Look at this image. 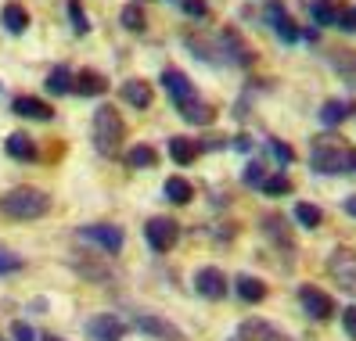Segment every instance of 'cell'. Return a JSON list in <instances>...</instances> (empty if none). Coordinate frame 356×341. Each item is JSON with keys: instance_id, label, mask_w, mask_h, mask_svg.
Masks as SVG:
<instances>
[{"instance_id": "cell-1", "label": "cell", "mask_w": 356, "mask_h": 341, "mask_svg": "<svg viewBox=\"0 0 356 341\" xmlns=\"http://www.w3.org/2000/svg\"><path fill=\"white\" fill-rule=\"evenodd\" d=\"M0 212L8 219H40L51 212V198L36 187H15L0 198Z\"/></svg>"}, {"instance_id": "cell-2", "label": "cell", "mask_w": 356, "mask_h": 341, "mask_svg": "<svg viewBox=\"0 0 356 341\" xmlns=\"http://www.w3.org/2000/svg\"><path fill=\"white\" fill-rule=\"evenodd\" d=\"M122 140H127V122H122V115L112 108V104H101V108L94 112V144L101 155H115Z\"/></svg>"}, {"instance_id": "cell-3", "label": "cell", "mask_w": 356, "mask_h": 341, "mask_svg": "<svg viewBox=\"0 0 356 341\" xmlns=\"http://www.w3.org/2000/svg\"><path fill=\"white\" fill-rule=\"evenodd\" d=\"M349 151L353 147H346L342 137H313L309 162L321 173H349Z\"/></svg>"}, {"instance_id": "cell-4", "label": "cell", "mask_w": 356, "mask_h": 341, "mask_svg": "<svg viewBox=\"0 0 356 341\" xmlns=\"http://www.w3.org/2000/svg\"><path fill=\"white\" fill-rule=\"evenodd\" d=\"M144 238H148V244L159 255H165L180 238V223L170 219V216H155V219H148V226H144Z\"/></svg>"}, {"instance_id": "cell-5", "label": "cell", "mask_w": 356, "mask_h": 341, "mask_svg": "<svg viewBox=\"0 0 356 341\" xmlns=\"http://www.w3.org/2000/svg\"><path fill=\"white\" fill-rule=\"evenodd\" d=\"M327 269H331L334 281H339L342 291L356 294V251L353 248H334L331 259H327Z\"/></svg>"}, {"instance_id": "cell-6", "label": "cell", "mask_w": 356, "mask_h": 341, "mask_svg": "<svg viewBox=\"0 0 356 341\" xmlns=\"http://www.w3.org/2000/svg\"><path fill=\"white\" fill-rule=\"evenodd\" d=\"M79 238L83 241H90V244H97L104 255H119L122 251V230L119 226H112V223H90V226H83L79 230Z\"/></svg>"}, {"instance_id": "cell-7", "label": "cell", "mask_w": 356, "mask_h": 341, "mask_svg": "<svg viewBox=\"0 0 356 341\" xmlns=\"http://www.w3.org/2000/svg\"><path fill=\"white\" fill-rule=\"evenodd\" d=\"M220 51H223V58L230 61V65H252L256 61V51L245 44L238 29H223L220 33Z\"/></svg>"}, {"instance_id": "cell-8", "label": "cell", "mask_w": 356, "mask_h": 341, "mask_svg": "<svg viewBox=\"0 0 356 341\" xmlns=\"http://www.w3.org/2000/svg\"><path fill=\"white\" fill-rule=\"evenodd\" d=\"M195 291H198L202 298H209V302H220V298L227 294V276H223V269L202 266V269L195 273Z\"/></svg>"}, {"instance_id": "cell-9", "label": "cell", "mask_w": 356, "mask_h": 341, "mask_svg": "<svg viewBox=\"0 0 356 341\" xmlns=\"http://www.w3.org/2000/svg\"><path fill=\"white\" fill-rule=\"evenodd\" d=\"M137 331L152 334V338H159V341H187L180 327H173L170 319H162V316H155V313H144V316H137Z\"/></svg>"}, {"instance_id": "cell-10", "label": "cell", "mask_w": 356, "mask_h": 341, "mask_svg": "<svg viewBox=\"0 0 356 341\" xmlns=\"http://www.w3.org/2000/svg\"><path fill=\"white\" fill-rule=\"evenodd\" d=\"M162 87H165V94H170V97L177 101V108L195 97V83L187 79L180 69H165V72H162Z\"/></svg>"}, {"instance_id": "cell-11", "label": "cell", "mask_w": 356, "mask_h": 341, "mask_svg": "<svg viewBox=\"0 0 356 341\" xmlns=\"http://www.w3.org/2000/svg\"><path fill=\"white\" fill-rule=\"evenodd\" d=\"M299 302H302V309H306L313 319H331V316H334L331 294H324V291H317V288H302V291H299Z\"/></svg>"}, {"instance_id": "cell-12", "label": "cell", "mask_w": 356, "mask_h": 341, "mask_svg": "<svg viewBox=\"0 0 356 341\" xmlns=\"http://www.w3.org/2000/svg\"><path fill=\"white\" fill-rule=\"evenodd\" d=\"M104 90H108V79H104L101 72H94V69L72 72V94H79V97H101Z\"/></svg>"}, {"instance_id": "cell-13", "label": "cell", "mask_w": 356, "mask_h": 341, "mask_svg": "<svg viewBox=\"0 0 356 341\" xmlns=\"http://www.w3.org/2000/svg\"><path fill=\"white\" fill-rule=\"evenodd\" d=\"M238 338L241 341H288V334L277 331L274 324H266V319H245L238 327Z\"/></svg>"}, {"instance_id": "cell-14", "label": "cell", "mask_w": 356, "mask_h": 341, "mask_svg": "<svg viewBox=\"0 0 356 341\" xmlns=\"http://www.w3.org/2000/svg\"><path fill=\"white\" fill-rule=\"evenodd\" d=\"M306 11L317 26L324 29H339V15H342V4L339 0H306Z\"/></svg>"}, {"instance_id": "cell-15", "label": "cell", "mask_w": 356, "mask_h": 341, "mask_svg": "<svg viewBox=\"0 0 356 341\" xmlns=\"http://www.w3.org/2000/svg\"><path fill=\"white\" fill-rule=\"evenodd\" d=\"M266 22L274 26V33L284 40V44H296V40H299V29H296V22H291V15H288L281 4H277V0L266 8Z\"/></svg>"}, {"instance_id": "cell-16", "label": "cell", "mask_w": 356, "mask_h": 341, "mask_svg": "<svg viewBox=\"0 0 356 341\" xmlns=\"http://www.w3.org/2000/svg\"><path fill=\"white\" fill-rule=\"evenodd\" d=\"M11 112H15V115H22V119H40V122L54 119V108H51V104H47V101H40V97H29V94L15 97Z\"/></svg>"}, {"instance_id": "cell-17", "label": "cell", "mask_w": 356, "mask_h": 341, "mask_svg": "<svg viewBox=\"0 0 356 341\" xmlns=\"http://www.w3.org/2000/svg\"><path fill=\"white\" fill-rule=\"evenodd\" d=\"M90 338L94 341H122V334H127V324H122L119 316H97L90 319Z\"/></svg>"}, {"instance_id": "cell-18", "label": "cell", "mask_w": 356, "mask_h": 341, "mask_svg": "<svg viewBox=\"0 0 356 341\" xmlns=\"http://www.w3.org/2000/svg\"><path fill=\"white\" fill-rule=\"evenodd\" d=\"M119 94H122V101H127V104H134V108H152V101H155L152 87L144 79H127Z\"/></svg>"}, {"instance_id": "cell-19", "label": "cell", "mask_w": 356, "mask_h": 341, "mask_svg": "<svg viewBox=\"0 0 356 341\" xmlns=\"http://www.w3.org/2000/svg\"><path fill=\"white\" fill-rule=\"evenodd\" d=\"M0 26H4L11 36H22L29 29V11L22 4H8L4 11H0Z\"/></svg>"}, {"instance_id": "cell-20", "label": "cell", "mask_w": 356, "mask_h": 341, "mask_svg": "<svg viewBox=\"0 0 356 341\" xmlns=\"http://www.w3.org/2000/svg\"><path fill=\"white\" fill-rule=\"evenodd\" d=\"M4 151H8L11 158H18V162H33V158H36V144H33L29 133H11V137L4 140Z\"/></svg>"}, {"instance_id": "cell-21", "label": "cell", "mask_w": 356, "mask_h": 341, "mask_svg": "<svg viewBox=\"0 0 356 341\" xmlns=\"http://www.w3.org/2000/svg\"><path fill=\"white\" fill-rule=\"evenodd\" d=\"M353 112H356V104H353V101H324L321 122H324V126H339V122H346Z\"/></svg>"}, {"instance_id": "cell-22", "label": "cell", "mask_w": 356, "mask_h": 341, "mask_svg": "<svg viewBox=\"0 0 356 341\" xmlns=\"http://www.w3.org/2000/svg\"><path fill=\"white\" fill-rule=\"evenodd\" d=\"M44 87H47L54 97L72 94V69H69V65H54V69L47 72V83H44Z\"/></svg>"}, {"instance_id": "cell-23", "label": "cell", "mask_w": 356, "mask_h": 341, "mask_svg": "<svg viewBox=\"0 0 356 341\" xmlns=\"http://www.w3.org/2000/svg\"><path fill=\"white\" fill-rule=\"evenodd\" d=\"M198 151H202V147H198L195 140H187V137H173V140H170V158H173L177 165H191V162L198 158Z\"/></svg>"}, {"instance_id": "cell-24", "label": "cell", "mask_w": 356, "mask_h": 341, "mask_svg": "<svg viewBox=\"0 0 356 341\" xmlns=\"http://www.w3.org/2000/svg\"><path fill=\"white\" fill-rule=\"evenodd\" d=\"M180 115H184L187 122H195V126H209V122L216 119V112L209 108V104H202L198 97H191L187 104H180Z\"/></svg>"}, {"instance_id": "cell-25", "label": "cell", "mask_w": 356, "mask_h": 341, "mask_svg": "<svg viewBox=\"0 0 356 341\" xmlns=\"http://www.w3.org/2000/svg\"><path fill=\"white\" fill-rule=\"evenodd\" d=\"M159 162V151L155 147H148V144H137V147H130L127 151V165L130 169H152Z\"/></svg>"}, {"instance_id": "cell-26", "label": "cell", "mask_w": 356, "mask_h": 341, "mask_svg": "<svg viewBox=\"0 0 356 341\" xmlns=\"http://www.w3.org/2000/svg\"><path fill=\"white\" fill-rule=\"evenodd\" d=\"M331 65H334V72H339L349 87H356V51H339L331 58Z\"/></svg>"}, {"instance_id": "cell-27", "label": "cell", "mask_w": 356, "mask_h": 341, "mask_svg": "<svg viewBox=\"0 0 356 341\" xmlns=\"http://www.w3.org/2000/svg\"><path fill=\"white\" fill-rule=\"evenodd\" d=\"M165 198L177 201V205H187V201L195 198V187L187 183L184 176H170V180H165Z\"/></svg>"}, {"instance_id": "cell-28", "label": "cell", "mask_w": 356, "mask_h": 341, "mask_svg": "<svg viewBox=\"0 0 356 341\" xmlns=\"http://www.w3.org/2000/svg\"><path fill=\"white\" fill-rule=\"evenodd\" d=\"M238 294L245 298V302H263L266 284L259 281V276H238Z\"/></svg>"}, {"instance_id": "cell-29", "label": "cell", "mask_w": 356, "mask_h": 341, "mask_svg": "<svg viewBox=\"0 0 356 341\" xmlns=\"http://www.w3.org/2000/svg\"><path fill=\"white\" fill-rule=\"evenodd\" d=\"M119 22H122V29H130V33H144V29H148V18H144V11H140L137 4H127V8H122Z\"/></svg>"}, {"instance_id": "cell-30", "label": "cell", "mask_w": 356, "mask_h": 341, "mask_svg": "<svg viewBox=\"0 0 356 341\" xmlns=\"http://www.w3.org/2000/svg\"><path fill=\"white\" fill-rule=\"evenodd\" d=\"M263 194H270V198H277V194H291V180L284 176V173H274V176H266L263 183Z\"/></svg>"}, {"instance_id": "cell-31", "label": "cell", "mask_w": 356, "mask_h": 341, "mask_svg": "<svg viewBox=\"0 0 356 341\" xmlns=\"http://www.w3.org/2000/svg\"><path fill=\"white\" fill-rule=\"evenodd\" d=\"M263 223H266V233H270V238H274L277 244L291 248V233H288V226H284V219H281V216H266Z\"/></svg>"}, {"instance_id": "cell-32", "label": "cell", "mask_w": 356, "mask_h": 341, "mask_svg": "<svg viewBox=\"0 0 356 341\" xmlns=\"http://www.w3.org/2000/svg\"><path fill=\"white\" fill-rule=\"evenodd\" d=\"M296 219H299L302 226L313 230V226H321V223H324V212H321L317 205H306V201H302V205H296Z\"/></svg>"}, {"instance_id": "cell-33", "label": "cell", "mask_w": 356, "mask_h": 341, "mask_svg": "<svg viewBox=\"0 0 356 341\" xmlns=\"http://www.w3.org/2000/svg\"><path fill=\"white\" fill-rule=\"evenodd\" d=\"M69 18H72V29L79 36H87L90 33V22H87V11L79 8V0H69Z\"/></svg>"}, {"instance_id": "cell-34", "label": "cell", "mask_w": 356, "mask_h": 341, "mask_svg": "<svg viewBox=\"0 0 356 341\" xmlns=\"http://www.w3.org/2000/svg\"><path fill=\"white\" fill-rule=\"evenodd\" d=\"M18 269H22V259H18L15 251L0 248V273H18Z\"/></svg>"}, {"instance_id": "cell-35", "label": "cell", "mask_w": 356, "mask_h": 341, "mask_svg": "<svg viewBox=\"0 0 356 341\" xmlns=\"http://www.w3.org/2000/svg\"><path fill=\"white\" fill-rule=\"evenodd\" d=\"M270 151H274V158H277V162H284V165H288L291 158H296V151H291V147H288L284 140H270Z\"/></svg>"}, {"instance_id": "cell-36", "label": "cell", "mask_w": 356, "mask_h": 341, "mask_svg": "<svg viewBox=\"0 0 356 341\" xmlns=\"http://www.w3.org/2000/svg\"><path fill=\"white\" fill-rule=\"evenodd\" d=\"M11 338H15V341H36L33 327H29V324H22V319H15V324H11Z\"/></svg>"}, {"instance_id": "cell-37", "label": "cell", "mask_w": 356, "mask_h": 341, "mask_svg": "<svg viewBox=\"0 0 356 341\" xmlns=\"http://www.w3.org/2000/svg\"><path fill=\"white\" fill-rule=\"evenodd\" d=\"M180 4H184V11L191 15V18H205V15H209V4H205V0H180Z\"/></svg>"}, {"instance_id": "cell-38", "label": "cell", "mask_w": 356, "mask_h": 341, "mask_svg": "<svg viewBox=\"0 0 356 341\" xmlns=\"http://www.w3.org/2000/svg\"><path fill=\"white\" fill-rule=\"evenodd\" d=\"M241 180H245V183H252V187H259V183L266 180V173H263V165H259V162H252V165L245 169V176H241Z\"/></svg>"}, {"instance_id": "cell-39", "label": "cell", "mask_w": 356, "mask_h": 341, "mask_svg": "<svg viewBox=\"0 0 356 341\" xmlns=\"http://www.w3.org/2000/svg\"><path fill=\"white\" fill-rule=\"evenodd\" d=\"M342 327H346V334L356 341V306H349V309H342Z\"/></svg>"}, {"instance_id": "cell-40", "label": "cell", "mask_w": 356, "mask_h": 341, "mask_svg": "<svg viewBox=\"0 0 356 341\" xmlns=\"http://www.w3.org/2000/svg\"><path fill=\"white\" fill-rule=\"evenodd\" d=\"M339 29H342V33H356V11L342 8V15H339Z\"/></svg>"}, {"instance_id": "cell-41", "label": "cell", "mask_w": 356, "mask_h": 341, "mask_svg": "<svg viewBox=\"0 0 356 341\" xmlns=\"http://www.w3.org/2000/svg\"><path fill=\"white\" fill-rule=\"evenodd\" d=\"M346 212H349V216H356V194L346 198Z\"/></svg>"}, {"instance_id": "cell-42", "label": "cell", "mask_w": 356, "mask_h": 341, "mask_svg": "<svg viewBox=\"0 0 356 341\" xmlns=\"http://www.w3.org/2000/svg\"><path fill=\"white\" fill-rule=\"evenodd\" d=\"M44 341H61V338H51V334H47V338H44Z\"/></svg>"}, {"instance_id": "cell-43", "label": "cell", "mask_w": 356, "mask_h": 341, "mask_svg": "<svg viewBox=\"0 0 356 341\" xmlns=\"http://www.w3.org/2000/svg\"><path fill=\"white\" fill-rule=\"evenodd\" d=\"M0 341H4V338H0Z\"/></svg>"}, {"instance_id": "cell-44", "label": "cell", "mask_w": 356, "mask_h": 341, "mask_svg": "<svg viewBox=\"0 0 356 341\" xmlns=\"http://www.w3.org/2000/svg\"><path fill=\"white\" fill-rule=\"evenodd\" d=\"M353 11H356V8H353Z\"/></svg>"}]
</instances>
